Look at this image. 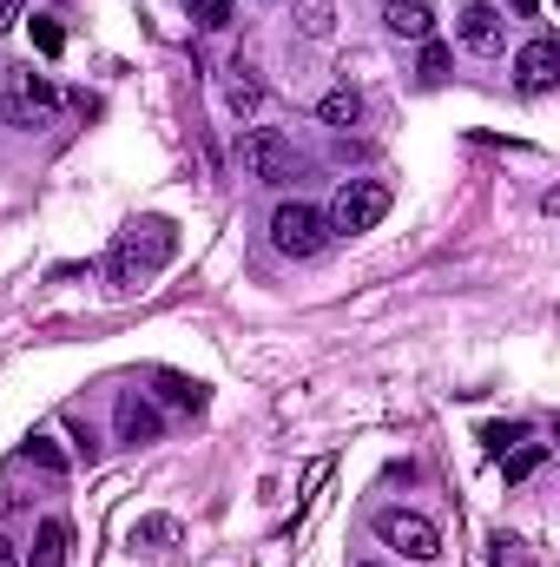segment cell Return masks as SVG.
Wrapping results in <instances>:
<instances>
[{"mask_svg": "<svg viewBox=\"0 0 560 567\" xmlns=\"http://www.w3.org/2000/svg\"><path fill=\"white\" fill-rule=\"evenodd\" d=\"M178 251V231L165 225V218H139V225H126L120 238H113V258H106V284L120 290V297H133L145 278H158L165 271V258Z\"/></svg>", "mask_w": 560, "mask_h": 567, "instance_id": "1", "label": "cell"}, {"mask_svg": "<svg viewBox=\"0 0 560 567\" xmlns=\"http://www.w3.org/2000/svg\"><path fill=\"white\" fill-rule=\"evenodd\" d=\"M383 218H390V185H383V178H343L336 198H330V212H323L330 238H363V231H376Z\"/></svg>", "mask_w": 560, "mask_h": 567, "instance_id": "2", "label": "cell"}, {"mask_svg": "<svg viewBox=\"0 0 560 567\" xmlns=\"http://www.w3.org/2000/svg\"><path fill=\"white\" fill-rule=\"evenodd\" d=\"M271 245H278L283 258H317V251L330 245V225H323V212H317V205L283 198L278 212H271Z\"/></svg>", "mask_w": 560, "mask_h": 567, "instance_id": "3", "label": "cell"}, {"mask_svg": "<svg viewBox=\"0 0 560 567\" xmlns=\"http://www.w3.org/2000/svg\"><path fill=\"white\" fill-rule=\"evenodd\" d=\"M238 158H245V172H251L258 185H290V178H297V145L283 140L278 126H251V133L238 140Z\"/></svg>", "mask_w": 560, "mask_h": 567, "instance_id": "4", "label": "cell"}, {"mask_svg": "<svg viewBox=\"0 0 560 567\" xmlns=\"http://www.w3.org/2000/svg\"><path fill=\"white\" fill-rule=\"evenodd\" d=\"M376 535H383V548H396V555H409V561H435V555H442L435 522L416 515V508H383V515H376Z\"/></svg>", "mask_w": 560, "mask_h": 567, "instance_id": "5", "label": "cell"}, {"mask_svg": "<svg viewBox=\"0 0 560 567\" xmlns=\"http://www.w3.org/2000/svg\"><path fill=\"white\" fill-rule=\"evenodd\" d=\"M515 80H521V93H548L560 80V40L554 33H541V40H528L521 53H515Z\"/></svg>", "mask_w": 560, "mask_h": 567, "instance_id": "6", "label": "cell"}, {"mask_svg": "<svg viewBox=\"0 0 560 567\" xmlns=\"http://www.w3.org/2000/svg\"><path fill=\"white\" fill-rule=\"evenodd\" d=\"M53 106H60L53 80H40V73H20V86H13V100H7V120H20V126H40Z\"/></svg>", "mask_w": 560, "mask_h": 567, "instance_id": "7", "label": "cell"}, {"mask_svg": "<svg viewBox=\"0 0 560 567\" xmlns=\"http://www.w3.org/2000/svg\"><path fill=\"white\" fill-rule=\"evenodd\" d=\"M455 40L468 47V53H501V20H495V7H462V20H455Z\"/></svg>", "mask_w": 560, "mask_h": 567, "instance_id": "8", "label": "cell"}, {"mask_svg": "<svg viewBox=\"0 0 560 567\" xmlns=\"http://www.w3.org/2000/svg\"><path fill=\"white\" fill-rule=\"evenodd\" d=\"M158 410H152V403H145V396H133V390H126V396H120V442H133V449H139V442H158Z\"/></svg>", "mask_w": 560, "mask_h": 567, "instance_id": "9", "label": "cell"}, {"mask_svg": "<svg viewBox=\"0 0 560 567\" xmlns=\"http://www.w3.org/2000/svg\"><path fill=\"white\" fill-rule=\"evenodd\" d=\"M383 27L403 33V40H428V33H435V20H428L422 0H383Z\"/></svg>", "mask_w": 560, "mask_h": 567, "instance_id": "10", "label": "cell"}, {"mask_svg": "<svg viewBox=\"0 0 560 567\" xmlns=\"http://www.w3.org/2000/svg\"><path fill=\"white\" fill-rule=\"evenodd\" d=\"M225 100H231V113H238V120H251V113H258V100H265V86L251 80V66H245V60H231V80H225Z\"/></svg>", "mask_w": 560, "mask_h": 567, "instance_id": "11", "label": "cell"}, {"mask_svg": "<svg viewBox=\"0 0 560 567\" xmlns=\"http://www.w3.org/2000/svg\"><path fill=\"white\" fill-rule=\"evenodd\" d=\"M178 535H185V528H178L172 515H145V522H133V528H126V548H172Z\"/></svg>", "mask_w": 560, "mask_h": 567, "instance_id": "12", "label": "cell"}, {"mask_svg": "<svg viewBox=\"0 0 560 567\" xmlns=\"http://www.w3.org/2000/svg\"><path fill=\"white\" fill-rule=\"evenodd\" d=\"M66 522H40L33 528V567H66Z\"/></svg>", "mask_w": 560, "mask_h": 567, "instance_id": "13", "label": "cell"}, {"mask_svg": "<svg viewBox=\"0 0 560 567\" xmlns=\"http://www.w3.org/2000/svg\"><path fill=\"white\" fill-rule=\"evenodd\" d=\"M317 120H323V126H356V120H363V93H356V86H336V93H323Z\"/></svg>", "mask_w": 560, "mask_h": 567, "instance_id": "14", "label": "cell"}, {"mask_svg": "<svg viewBox=\"0 0 560 567\" xmlns=\"http://www.w3.org/2000/svg\"><path fill=\"white\" fill-rule=\"evenodd\" d=\"M297 33L303 40H330L336 33V7L330 0H297Z\"/></svg>", "mask_w": 560, "mask_h": 567, "instance_id": "15", "label": "cell"}, {"mask_svg": "<svg viewBox=\"0 0 560 567\" xmlns=\"http://www.w3.org/2000/svg\"><path fill=\"white\" fill-rule=\"evenodd\" d=\"M20 462H40L46 475H66V455H60L46 435H27V442H20Z\"/></svg>", "mask_w": 560, "mask_h": 567, "instance_id": "16", "label": "cell"}, {"mask_svg": "<svg viewBox=\"0 0 560 567\" xmlns=\"http://www.w3.org/2000/svg\"><path fill=\"white\" fill-rule=\"evenodd\" d=\"M185 13H191L205 33H225V27H231V0H185Z\"/></svg>", "mask_w": 560, "mask_h": 567, "instance_id": "17", "label": "cell"}, {"mask_svg": "<svg viewBox=\"0 0 560 567\" xmlns=\"http://www.w3.org/2000/svg\"><path fill=\"white\" fill-rule=\"evenodd\" d=\"M158 383H165V396H172V403H178V410H198V403H205V390H198V383H191V377H178V370H165V377H158Z\"/></svg>", "mask_w": 560, "mask_h": 567, "instance_id": "18", "label": "cell"}, {"mask_svg": "<svg viewBox=\"0 0 560 567\" xmlns=\"http://www.w3.org/2000/svg\"><path fill=\"white\" fill-rule=\"evenodd\" d=\"M541 462H548V449H541V442H528L521 455H508V482H528V475H535Z\"/></svg>", "mask_w": 560, "mask_h": 567, "instance_id": "19", "label": "cell"}, {"mask_svg": "<svg viewBox=\"0 0 560 567\" xmlns=\"http://www.w3.org/2000/svg\"><path fill=\"white\" fill-rule=\"evenodd\" d=\"M481 442H488V449L501 455V449H515V442H528V429H521V423H488V429H481Z\"/></svg>", "mask_w": 560, "mask_h": 567, "instance_id": "20", "label": "cell"}, {"mask_svg": "<svg viewBox=\"0 0 560 567\" xmlns=\"http://www.w3.org/2000/svg\"><path fill=\"white\" fill-rule=\"evenodd\" d=\"M33 47H40L46 60H60V47H66V33H60V20H33Z\"/></svg>", "mask_w": 560, "mask_h": 567, "instance_id": "21", "label": "cell"}, {"mask_svg": "<svg viewBox=\"0 0 560 567\" xmlns=\"http://www.w3.org/2000/svg\"><path fill=\"white\" fill-rule=\"evenodd\" d=\"M442 73H448V47L428 40V47H422V80H442Z\"/></svg>", "mask_w": 560, "mask_h": 567, "instance_id": "22", "label": "cell"}, {"mask_svg": "<svg viewBox=\"0 0 560 567\" xmlns=\"http://www.w3.org/2000/svg\"><path fill=\"white\" fill-rule=\"evenodd\" d=\"M13 20H20V0H0V33H7Z\"/></svg>", "mask_w": 560, "mask_h": 567, "instance_id": "23", "label": "cell"}, {"mask_svg": "<svg viewBox=\"0 0 560 567\" xmlns=\"http://www.w3.org/2000/svg\"><path fill=\"white\" fill-rule=\"evenodd\" d=\"M0 567H20V555H13V542H0Z\"/></svg>", "mask_w": 560, "mask_h": 567, "instance_id": "24", "label": "cell"}, {"mask_svg": "<svg viewBox=\"0 0 560 567\" xmlns=\"http://www.w3.org/2000/svg\"><path fill=\"white\" fill-rule=\"evenodd\" d=\"M508 7H515V13H521V20H528V13H535V7H541V0H508Z\"/></svg>", "mask_w": 560, "mask_h": 567, "instance_id": "25", "label": "cell"}, {"mask_svg": "<svg viewBox=\"0 0 560 567\" xmlns=\"http://www.w3.org/2000/svg\"><path fill=\"white\" fill-rule=\"evenodd\" d=\"M370 567H376V561H370Z\"/></svg>", "mask_w": 560, "mask_h": 567, "instance_id": "26", "label": "cell"}]
</instances>
